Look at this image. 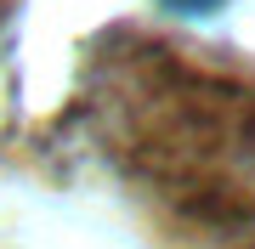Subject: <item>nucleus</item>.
<instances>
[{"label": "nucleus", "instance_id": "1", "mask_svg": "<svg viewBox=\"0 0 255 249\" xmlns=\"http://www.w3.org/2000/svg\"><path fill=\"white\" fill-rule=\"evenodd\" d=\"M164 11H176V17H216L227 0H159Z\"/></svg>", "mask_w": 255, "mask_h": 249}]
</instances>
